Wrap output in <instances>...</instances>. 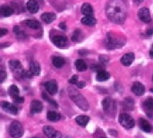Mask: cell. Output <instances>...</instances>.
<instances>
[{
    "mask_svg": "<svg viewBox=\"0 0 153 138\" xmlns=\"http://www.w3.org/2000/svg\"><path fill=\"white\" fill-rule=\"evenodd\" d=\"M9 66L11 68V70L13 72H15V73H19L22 74V65L21 64V62L17 59L15 60H10L9 62Z\"/></svg>",
    "mask_w": 153,
    "mask_h": 138,
    "instance_id": "7c38bea8",
    "label": "cell"
},
{
    "mask_svg": "<svg viewBox=\"0 0 153 138\" xmlns=\"http://www.w3.org/2000/svg\"><path fill=\"white\" fill-rule=\"evenodd\" d=\"M119 123L121 124V126L126 129H131L135 125L134 120L132 118L131 116H129L126 113H122L119 116Z\"/></svg>",
    "mask_w": 153,
    "mask_h": 138,
    "instance_id": "277c9868",
    "label": "cell"
},
{
    "mask_svg": "<svg viewBox=\"0 0 153 138\" xmlns=\"http://www.w3.org/2000/svg\"><path fill=\"white\" fill-rule=\"evenodd\" d=\"M109 77H110L109 73L102 70V71L98 72V74H97V76H96V79H97V81H99V82H104V81L108 80Z\"/></svg>",
    "mask_w": 153,
    "mask_h": 138,
    "instance_id": "83f0119b",
    "label": "cell"
},
{
    "mask_svg": "<svg viewBox=\"0 0 153 138\" xmlns=\"http://www.w3.org/2000/svg\"><path fill=\"white\" fill-rule=\"evenodd\" d=\"M1 107L4 110H6V112H9L12 115H17L18 109L15 105H12L11 103L7 101H2L1 102Z\"/></svg>",
    "mask_w": 153,
    "mask_h": 138,
    "instance_id": "30bf717a",
    "label": "cell"
},
{
    "mask_svg": "<svg viewBox=\"0 0 153 138\" xmlns=\"http://www.w3.org/2000/svg\"><path fill=\"white\" fill-rule=\"evenodd\" d=\"M97 21L93 15H86L81 19V23L85 24L87 26H94Z\"/></svg>",
    "mask_w": 153,
    "mask_h": 138,
    "instance_id": "d6986e66",
    "label": "cell"
},
{
    "mask_svg": "<svg viewBox=\"0 0 153 138\" xmlns=\"http://www.w3.org/2000/svg\"><path fill=\"white\" fill-rule=\"evenodd\" d=\"M149 56H150V58H153V47H152L151 50L149 51Z\"/></svg>",
    "mask_w": 153,
    "mask_h": 138,
    "instance_id": "bcb514c9",
    "label": "cell"
},
{
    "mask_svg": "<svg viewBox=\"0 0 153 138\" xmlns=\"http://www.w3.org/2000/svg\"><path fill=\"white\" fill-rule=\"evenodd\" d=\"M59 28L62 29V30H65V29H66L65 23H59Z\"/></svg>",
    "mask_w": 153,
    "mask_h": 138,
    "instance_id": "b9f144b4",
    "label": "cell"
},
{
    "mask_svg": "<svg viewBox=\"0 0 153 138\" xmlns=\"http://www.w3.org/2000/svg\"><path fill=\"white\" fill-rule=\"evenodd\" d=\"M7 32H8V31H7L6 29H4V28L0 29V37H3V36L6 35Z\"/></svg>",
    "mask_w": 153,
    "mask_h": 138,
    "instance_id": "f35d334b",
    "label": "cell"
},
{
    "mask_svg": "<svg viewBox=\"0 0 153 138\" xmlns=\"http://www.w3.org/2000/svg\"><path fill=\"white\" fill-rule=\"evenodd\" d=\"M43 109V105L39 101L34 100L32 101L31 104V112L32 113H39L42 111Z\"/></svg>",
    "mask_w": 153,
    "mask_h": 138,
    "instance_id": "5bb4252c",
    "label": "cell"
},
{
    "mask_svg": "<svg viewBox=\"0 0 153 138\" xmlns=\"http://www.w3.org/2000/svg\"><path fill=\"white\" fill-rule=\"evenodd\" d=\"M101 138H107V137H101Z\"/></svg>",
    "mask_w": 153,
    "mask_h": 138,
    "instance_id": "c3c4849f",
    "label": "cell"
},
{
    "mask_svg": "<svg viewBox=\"0 0 153 138\" xmlns=\"http://www.w3.org/2000/svg\"><path fill=\"white\" fill-rule=\"evenodd\" d=\"M132 92L136 95V96H142L145 92V87L143 86L142 84L139 82H136L132 86Z\"/></svg>",
    "mask_w": 153,
    "mask_h": 138,
    "instance_id": "8fae6325",
    "label": "cell"
},
{
    "mask_svg": "<svg viewBox=\"0 0 153 138\" xmlns=\"http://www.w3.org/2000/svg\"><path fill=\"white\" fill-rule=\"evenodd\" d=\"M150 91H151V92H153V88H152V89H151V90H150Z\"/></svg>",
    "mask_w": 153,
    "mask_h": 138,
    "instance_id": "7dc6e473",
    "label": "cell"
},
{
    "mask_svg": "<svg viewBox=\"0 0 153 138\" xmlns=\"http://www.w3.org/2000/svg\"><path fill=\"white\" fill-rule=\"evenodd\" d=\"M30 72L33 75H39L40 74V65L38 62L32 61L30 64Z\"/></svg>",
    "mask_w": 153,
    "mask_h": 138,
    "instance_id": "e0dca14e",
    "label": "cell"
},
{
    "mask_svg": "<svg viewBox=\"0 0 153 138\" xmlns=\"http://www.w3.org/2000/svg\"><path fill=\"white\" fill-rule=\"evenodd\" d=\"M6 77V72L3 71V70L0 71V82H3L5 81Z\"/></svg>",
    "mask_w": 153,
    "mask_h": 138,
    "instance_id": "d590c367",
    "label": "cell"
},
{
    "mask_svg": "<svg viewBox=\"0 0 153 138\" xmlns=\"http://www.w3.org/2000/svg\"><path fill=\"white\" fill-rule=\"evenodd\" d=\"M27 9L31 13H36L39 12V6L35 0H29L27 2Z\"/></svg>",
    "mask_w": 153,
    "mask_h": 138,
    "instance_id": "9a60e30c",
    "label": "cell"
},
{
    "mask_svg": "<svg viewBox=\"0 0 153 138\" xmlns=\"http://www.w3.org/2000/svg\"><path fill=\"white\" fill-rule=\"evenodd\" d=\"M13 8L8 6H2L0 7V13H1L2 16H5V17L10 16L13 15Z\"/></svg>",
    "mask_w": 153,
    "mask_h": 138,
    "instance_id": "44dd1931",
    "label": "cell"
},
{
    "mask_svg": "<svg viewBox=\"0 0 153 138\" xmlns=\"http://www.w3.org/2000/svg\"><path fill=\"white\" fill-rule=\"evenodd\" d=\"M146 35H147V36H151V35H153V30H152V29L148 30V31L146 32Z\"/></svg>",
    "mask_w": 153,
    "mask_h": 138,
    "instance_id": "7bdbcfd3",
    "label": "cell"
},
{
    "mask_svg": "<svg viewBox=\"0 0 153 138\" xmlns=\"http://www.w3.org/2000/svg\"><path fill=\"white\" fill-rule=\"evenodd\" d=\"M139 123H140V127L142 131H144L146 133H149L151 131V125L146 119L141 118Z\"/></svg>",
    "mask_w": 153,
    "mask_h": 138,
    "instance_id": "7402d4cb",
    "label": "cell"
},
{
    "mask_svg": "<svg viewBox=\"0 0 153 138\" xmlns=\"http://www.w3.org/2000/svg\"><path fill=\"white\" fill-rule=\"evenodd\" d=\"M69 82H70L71 84H76L77 82H78V75L72 76V78L69 80Z\"/></svg>",
    "mask_w": 153,
    "mask_h": 138,
    "instance_id": "836d02e7",
    "label": "cell"
},
{
    "mask_svg": "<svg viewBox=\"0 0 153 138\" xmlns=\"http://www.w3.org/2000/svg\"><path fill=\"white\" fill-rule=\"evenodd\" d=\"M74 65H75V67H76V69H77L79 72L86 71L87 68H88L87 64L84 61H83V60H81V59H77L75 61V64Z\"/></svg>",
    "mask_w": 153,
    "mask_h": 138,
    "instance_id": "603a6c76",
    "label": "cell"
},
{
    "mask_svg": "<svg viewBox=\"0 0 153 138\" xmlns=\"http://www.w3.org/2000/svg\"><path fill=\"white\" fill-rule=\"evenodd\" d=\"M143 106L145 108V109L147 111H149V112H153V98H149L147 99L144 103H143Z\"/></svg>",
    "mask_w": 153,
    "mask_h": 138,
    "instance_id": "f546056e",
    "label": "cell"
},
{
    "mask_svg": "<svg viewBox=\"0 0 153 138\" xmlns=\"http://www.w3.org/2000/svg\"><path fill=\"white\" fill-rule=\"evenodd\" d=\"M124 42H122L121 39H117L114 37H112L111 33L107 34V39H106V46L107 49H114L117 48H120L123 46Z\"/></svg>",
    "mask_w": 153,
    "mask_h": 138,
    "instance_id": "5b68a950",
    "label": "cell"
},
{
    "mask_svg": "<svg viewBox=\"0 0 153 138\" xmlns=\"http://www.w3.org/2000/svg\"><path fill=\"white\" fill-rule=\"evenodd\" d=\"M152 80H153V76H152Z\"/></svg>",
    "mask_w": 153,
    "mask_h": 138,
    "instance_id": "681fc988",
    "label": "cell"
},
{
    "mask_svg": "<svg viewBox=\"0 0 153 138\" xmlns=\"http://www.w3.org/2000/svg\"><path fill=\"white\" fill-rule=\"evenodd\" d=\"M77 87L78 88H80V89H81V88H83L85 86V82H77Z\"/></svg>",
    "mask_w": 153,
    "mask_h": 138,
    "instance_id": "60d3db41",
    "label": "cell"
},
{
    "mask_svg": "<svg viewBox=\"0 0 153 138\" xmlns=\"http://www.w3.org/2000/svg\"><path fill=\"white\" fill-rule=\"evenodd\" d=\"M19 93H20V91H19V88L16 86V85H11L10 88H9V94L11 97L15 100V98L19 97Z\"/></svg>",
    "mask_w": 153,
    "mask_h": 138,
    "instance_id": "f1b7e54d",
    "label": "cell"
},
{
    "mask_svg": "<svg viewBox=\"0 0 153 138\" xmlns=\"http://www.w3.org/2000/svg\"><path fill=\"white\" fill-rule=\"evenodd\" d=\"M130 100H131V98H127V99L124 100V108H126V109H133V108H132V107H130V105L133 107L134 102H133V101H132L131 103H129Z\"/></svg>",
    "mask_w": 153,
    "mask_h": 138,
    "instance_id": "1f68e13d",
    "label": "cell"
},
{
    "mask_svg": "<svg viewBox=\"0 0 153 138\" xmlns=\"http://www.w3.org/2000/svg\"><path fill=\"white\" fill-rule=\"evenodd\" d=\"M133 2H134L136 5H140L141 3L143 2V0H133Z\"/></svg>",
    "mask_w": 153,
    "mask_h": 138,
    "instance_id": "ee69618b",
    "label": "cell"
},
{
    "mask_svg": "<svg viewBox=\"0 0 153 138\" xmlns=\"http://www.w3.org/2000/svg\"><path fill=\"white\" fill-rule=\"evenodd\" d=\"M43 132L48 138H61L62 137V134H60V132L54 129L50 126H45L43 128Z\"/></svg>",
    "mask_w": 153,
    "mask_h": 138,
    "instance_id": "8992f818",
    "label": "cell"
},
{
    "mask_svg": "<svg viewBox=\"0 0 153 138\" xmlns=\"http://www.w3.org/2000/svg\"><path fill=\"white\" fill-rule=\"evenodd\" d=\"M81 11L82 13V15H84L85 16L86 15H93V13H94L92 6L88 3H85V4L82 5V6L81 8Z\"/></svg>",
    "mask_w": 153,
    "mask_h": 138,
    "instance_id": "ac0fdd59",
    "label": "cell"
},
{
    "mask_svg": "<svg viewBox=\"0 0 153 138\" xmlns=\"http://www.w3.org/2000/svg\"><path fill=\"white\" fill-rule=\"evenodd\" d=\"M55 15L53 13H44L41 15V20L46 23H51L55 20Z\"/></svg>",
    "mask_w": 153,
    "mask_h": 138,
    "instance_id": "2e32d148",
    "label": "cell"
},
{
    "mask_svg": "<svg viewBox=\"0 0 153 138\" xmlns=\"http://www.w3.org/2000/svg\"><path fill=\"white\" fill-rule=\"evenodd\" d=\"M42 98L45 100V101H47L48 103H50L51 105H53L54 107H55V108H58V102L55 101H54V100H52V99H50L48 96L45 93V92H43L42 93Z\"/></svg>",
    "mask_w": 153,
    "mask_h": 138,
    "instance_id": "4dcf8cb0",
    "label": "cell"
},
{
    "mask_svg": "<svg viewBox=\"0 0 153 138\" xmlns=\"http://www.w3.org/2000/svg\"><path fill=\"white\" fill-rule=\"evenodd\" d=\"M138 17L140 18V20L142 21L143 23H149L151 20L149 10L147 7H142V9H140V11H139V13H138Z\"/></svg>",
    "mask_w": 153,
    "mask_h": 138,
    "instance_id": "ba28073f",
    "label": "cell"
},
{
    "mask_svg": "<svg viewBox=\"0 0 153 138\" xmlns=\"http://www.w3.org/2000/svg\"><path fill=\"white\" fill-rule=\"evenodd\" d=\"M23 23L26 24L28 27H30V28L34 29V30L40 28V23L37 20H26L23 22Z\"/></svg>",
    "mask_w": 153,
    "mask_h": 138,
    "instance_id": "4316f807",
    "label": "cell"
},
{
    "mask_svg": "<svg viewBox=\"0 0 153 138\" xmlns=\"http://www.w3.org/2000/svg\"><path fill=\"white\" fill-rule=\"evenodd\" d=\"M107 15L114 23H123L126 16V2L124 0H110L107 6Z\"/></svg>",
    "mask_w": 153,
    "mask_h": 138,
    "instance_id": "6da1fadb",
    "label": "cell"
},
{
    "mask_svg": "<svg viewBox=\"0 0 153 138\" xmlns=\"http://www.w3.org/2000/svg\"><path fill=\"white\" fill-rule=\"evenodd\" d=\"M91 68H92V70L98 71V72H100V71H102V68H101V66H100V65H91Z\"/></svg>",
    "mask_w": 153,
    "mask_h": 138,
    "instance_id": "8d00e7d4",
    "label": "cell"
},
{
    "mask_svg": "<svg viewBox=\"0 0 153 138\" xmlns=\"http://www.w3.org/2000/svg\"><path fill=\"white\" fill-rule=\"evenodd\" d=\"M68 94H69V96H70V98L75 102V104L79 108H81L82 110H84V111L89 110L90 106H89L88 101L78 91H76L74 88L69 87L68 88Z\"/></svg>",
    "mask_w": 153,
    "mask_h": 138,
    "instance_id": "7a4b0ae2",
    "label": "cell"
},
{
    "mask_svg": "<svg viewBox=\"0 0 153 138\" xmlns=\"http://www.w3.org/2000/svg\"><path fill=\"white\" fill-rule=\"evenodd\" d=\"M100 61L101 63H107L108 62V58H106L104 56H101V57H100Z\"/></svg>",
    "mask_w": 153,
    "mask_h": 138,
    "instance_id": "ab89813d",
    "label": "cell"
},
{
    "mask_svg": "<svg viewBox=\"0 0 153 138\" xmlns=\"http://www.w3.org/2000/svg\"><path fill=\"white\" fill-rule=\"evenodd\" d=\"M133 60H134V54L133 52H129V53L124 54V56L121 58V63L126 66L131 65L132 63L133 62Z\"/></svg>",
    "mask_w": 153,
    "mask_h": 138,
    "instance_id": "4fadbf2b",
    "label": "cell"
},
{
    "mask_svg": "<svg viewBox=\"0 0 153 138\" xmlns=\"http://www.w3.org/2000/svg\"><path fill=\"white\" fill-rule=\"evenodd\" d=\"M52 63L53 65L55 66V67H58V68H61L65 65V61L63 58L61 57H53L52 58Z\"/></svg>",
    "mask_w": 153,
    "mask_h": 138,
    "instance_id": "484cf974",
    "label": "cell"
},
{
    "mask_svg": "<svg viewBox=\"0 0 153 138\" xmlns=\"http://www.w3.org/2000/svg\"><path fill=\"white\" fill-rule=\"evenodd\" d=\"M10 135L13 138H20L23 135V127L19 121H13L9 128Z\"/></svg>",
    "mask_w": 153,
    "mask_h": 138,
    "instance_id": "3957f363",
    "label": "cell"
},
{
    "mask_svg": "<svg viewBox=\"0 0 153 138\" xmlns=\"http://www.w3.org/2000/svg\"><path fill=\"white\" fill-rule=\"evenodd\" d=\"M47 118H48V120H49L51 122H58L60 120L61 116H60V114L55 112V111H48L47 113Z\"/></svg>",
    "mask_w": 153,
    "mask_h": 138,
    "instance_id": "d4e9b609",
    "label": "cell"
},
{
    "mask_svg": "<svg viewBox=\"0 0 153 138\" xmlns=\"http://www.w3.org/2000/svg\"><path fill=\"white\" fill-rule=\"evenodd\" d=\"M75 121L79 126L84 127L87 126L88 122L90 121V117H88V116H78L75 118Z\"/></svg>",
    "mask_w": 153,
    "mask_h": 138,
    "instance_id": "ffe728a7",
    "label": "cell"
},
{
    "mask_svg": "<svg viewBox=\"0 0 153 138\" xmlns=\"http://www.w3.org/2000/svg\"><path fill=\"white\" fill-rule=\"evenodd\" d=\"M13 32H15L17 36H20V35H22V34H23V32L19 29V27H18V26L13 27Z\"/></svg>",
    "mask_w": 153,
    "mask_h": 138,
    "instance_id": "e575fe53",
    "label": "cell"
},
{
    "mask_svg": "<svg viewBox=\"0 0 153 138\" xmlns=\"http://www.w3.org/2000/svg\"><path fill=\"white\" fill-rule=\"evenodd\" d=\"M102 105H103V108L106 112H108L109 110L111 109V108H112V106H114V102L112 101V99L107 97L106 99L103 100L102 101Z\"/></svg>",
    "mask_w": 153,
    "mask_h": 138,
    "instance_id": "cb8c5ba5",
    "label": "cell"
},
{
    "mask_svg": "<svg viewBox=\"0 0 153 138\" xmlns=\"http://www.w3.org/2000/svg\"><path fill=\"white\" fill-rule=\"evenodd\" d=\"M109 132H110V134H112V135H116V136L117 135V131H114V130H111V129H110Z\"/></svg>",
    "mask_w": 153,
    "mask_h": 138,
    "instance_id": "f6af8a7d",
    "label": "cell"
},
{
    "mask_svg": "<svg viewBox=\"0 0 153 138\" xmlns=\"http://www.w3.org/2000/svg\"><path fill=\"white\" fill-rule=\"evenodd\" d=\"M80 36H81V31L80 30H75L73 36H72V39L74 41H78L80 39Z\"/></svg>",
    "mask_w": 153,
    "mask_h": 138,
    "instance_id": "d6a6232c",
    "label": "cell"
},
{
    "mask_svg": "<svg viewBox=\"0 0 153 138\" xmlns=\"http://www.w3.org/2000/svg\"><path fill=\"white\" fill-rule=\"evenodd\" d=\"M52 42L57 47L63 49L67 45V39H66V37L63 35H57L52 38Z\"/></svg>",
    "mask_w": 153,
    "mask_h": 138,
    "instance_id": "52a82bcc",
    "label": "cell"
},
{
    "mask_svg": "<svg viewBox=\"0 0 153 138\" xmlns=\"http://www.w3.org/2000/svg\"><path fill=\"white\" fill-rule=\"evenodd\" d=\"M46 90L48 91V92L51 95H55L58 92V84L55 80H50L47 82H45L44 84Z\"/></svg>",
    "mask_w": 153,
    "mask_h": 138,
    "instance_id": "9c48e42d",
    "label": "cell"
},
{
    "mask_svg": "<svg viewBox=\"0 0 153 138\" xmlns=\"http://www.w3.org/2000/svg\"><path fill=\"white\" fill-rule=\"evenodd\" d=\"M13 101H15V103H22V102L24 101V99H23L22 97H20V96H19V97L15 98Z\"/></svg>",
    "mask_w": 153,
    "mask_h": 138,
    "instance_id": "74e56055",
    "label": "cell"
}]
</instances>
